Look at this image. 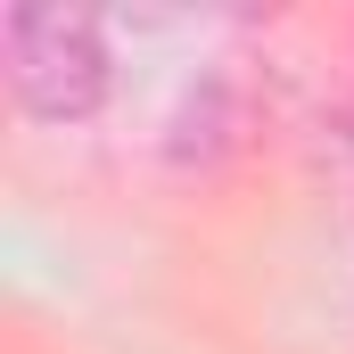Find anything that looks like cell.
Here are the masks:
<instances>
[{"label":"cell","mask_w":354,"mask_h":354,"mask_svg":"<svg viewBox=\"0 0 354 354\" xmlns=\"http://www.w3.org/2000/svg\"><path fill=\"white\" fill-rule=\"evenodd\" d=\"M8 83L41 124H83L107 99V41L91 8H8Z\"/></svg>","instance_id":"obj_1"}]
</instances>
